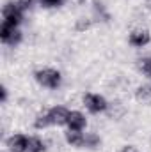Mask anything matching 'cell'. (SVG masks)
Returning a JSON list of instances; mask_svg holds the SVG:
<instances>
[{
    "label": "cell",
    "instance_id": "obj_16",
    "mask_svg": "<svg viewBox=\"0 0 151 152\" xmlns=\"http://www.w3.org/2000/svg\"><path fill=\"white\" fill-rule=\"evenodd\" d=\"M38 2L44 9H57V7H62L66 0H38Z\"/></svg>",
    "mask_w": 151,
    "mask_h": 152
},
{
    "label": "cell",
    "instance_id": "obj_21",
    "mask_svg": "<svg viewBox=\"0 0 151 152\" xmlns=\"http://www.w3.org/2000/svg\"><path fill=\"white\" fill-rule=\"evenodd\" d=\"M146 7L151 11V0H146Z\"/></svg>",
    "mask_w": 151,
    "mask_h": 152
},
{
    "label": "cell",
    "instance_id": "obj_10",
    "mask_svg": "<svg viewBox=\"0 0 151 152\" xmlns=\"http://www.w3.org/2000/svg\"><path fill=\"white\" fill-rule=\"evenodd\" d=\"M135 99L142 104H151V85H139L135 90Z\"/></svg>",
    "mask_w": 151,
    "mask_h": 152
},
{
    "label": "cell",
    "instance_id": "obj_8",
    "mask_svg": "<svg viewBox=\"0 0 151 152\" xmlns=\"http://www.w3.org/2000/svg\"><path fill=\"white\" fill-rule=\"evenodd\" d=\"M68 115H70V110L66 106H52L48 110V117H50V122L52 126H66L68 122Z\"/></svg>",
    "mask_w": 151,
    "mask_h": 152
},
{
    "label": "cell",
    "instance_id": "obj_2",
    "mask_svg": "<svg viewBox=\"0 0 151 152\" xmlns=\"http://www.w3.org/2000/svg\"><path fill=\"white\" fill-rule=\"evenodd\" d=\"M84 106L87 108V112L93 115H100V113H107V110H109V101L103 97V96H100V94H94V92H87V94H84Z\"/></svg>",
    "mask_w": 151,
    "mask_h": 152
},
{
    "label": "cell",
    "instance_id": "obj_4",
    "mask_svg": "<svg viewBox=\"0 0 151 152\" xmlns=\"http://www.w3.org/2000/svg\"><path fill=\"white\" fill-rule=\"evenodd\" d=\"M0 41H2V44L14 48V46H18L23 41V34H21L20 27H13V25H7V23H2L0 25Z\"/></svg>",
    "mask_w": 151,
    "mask_h": 152
},
{
    "label": "cell",
    "instance_id": "obj_11",
    "mask_svg": "<svg viewBox=\"0 0 151 152\" xmlns=\"http://www.w3.org/2000/svg\"><path fill=\"white\" fill-rule=\"evenodd\" d=\"M46 151V143L39 138V136H29V145L25 152H44Z\"/></svg>",
    "mask_w": 151,
    "mask_h": 152
},
{
    "label": "cell",
    "instance_id": "obj_9",
    "mask_svg": "<svg viewBox=\"0 0 151 152\" xmlns=\"http://www.w3.org/2000/svg\"><path fill=\"white\" fill-rule=\"evenodd\" d=\"M64 140L68 145L75 147V149H85V133L84 131H66L64 133Z\"/></svg>",
    "mask_w": 151,
    "mask_h": 152
},
{
    "label": "cell",
    "instance_id": "obj_17",
    "mask_svg": "<svg viewBox=\"0 0 151 152\" xmlns=\"http://www.w3.org/2000/svg\"><path fill=\"white\" fill-rule=\"evenodd\" d=\"M16 4L20 5V9H21L23 12H27V11H30V9L34 7L36 0H16Z\"/></svg>",
    "mask_w": 151,
    "mask_h": 152
},
{
    "label": "cell",
    "instance_id": "obj_15",
    "mask_svg": "<svg viewBox=\"0 0 151 152\" xmlns=\"http://www.w3.org/2000/svg\"><path fill=\"white\" fill-rule=\"evenodd\" d=\"M139 69L148 76V78H151V55H150V57H144V58H141V60H139Z\"/></svg>",
    "mask_w": 151,
    "mask_h": 152
},
{
    "label": "cell",
    "instance_id": "obj_19",
    "mask_svg": "<svg viewBox=\"0 0 151 152\" xmlns=\"http://www.w3.org/2000/svg\"><path fill=\"white\" fill-rule=\"evenodd\" d=\"M91 27V20H87V21H84V18L76 23V30H87Z\"/></svg>",
    "mask_w": 151,
    "mask_h": 152
},
{
    "label": "cell",
    "instance_id": "obj_5",
    "mask_svg": "<svg viewBox=\"0 0 151 152\" xmlns=\"http://www.w3.org/2000/svg\"><path fill=\"white\" fill-rule=\"evenodd\" d=\"M128 42L133 48H144V46H148L151 42L150 30L148 28H135V30H132L130 36H128Z\"/></svg>",
    "mask_w": 151,
    "mask_h": 152
},
{
    "label": "cell",
    "instance_id": "obj_12",
    "mask_svg": "<svg viewBox=\"0 0 151 152\" xmlns=\"http://www.w3.org/2000/svg\"><path fill=\"white\" fill-rule=\"evenodd\" d=\"M93 12H94L96 18H100V21H109V20H110V14L107 12L105 5H103L101 2H98V0L93 2Z\"/></svg>",
    "mask_w": 151,
    "mask_h": 152
},
{
    "label": "cell",
    "instance_id": "obj_6",
    "mask_svg": "<svg viewBox=\"0 0 151 152\" xmlns=\"http://www.w3.org/2000/svg\"><path fill=\"white\" fill-rule=\"evenodd\" d=\"M66 127L70 131H84L87 127V118L85 115L78 110H70L68 115V122H66Z\"/></svg>",
    "mask_w": 151,
    "mask_h": 152
},
{
    "label": "cell",
    "instance_id": "obj_20",
    "mask_svg": "<svg viewBox=\"0 0 151 152\" xmlns=\"http://www.w3.org/2000/svg\"><path fill=\"white\" fill-rule=\"evenodd\" d=\"M121 152H139V151H137L135 147H132V145H128V147H124V149H123Z\"/></svg>",
    "mask_w": 151,
    "mask_h": 152
},
{
    "label": "cell",
    "instance_id": "obj_18",
    "mask_svg": "<svg viewBox=\"0 0 151 152\" xmlns=\"http://www.w3.org/2000/svg\"><path fill=\"white\" fill-rule=\"evenodd\" d=\"M7 97H9V90H7L5 85H2V87H0V101L5 104V103H7Z\"/></svg>",
    "mask_w": 151,
    "mask_h": 152
},
{
    "label": "cell",
    "instance_id": "obj_14",
    "mask_svg": "<svg viewBox=\"0 0 151 152\" xmlns=\"http://www.w3.org/2000/svg\"><path fill=\"white\" fill-rule=\"evenodd\" d=\"M101 145V138L96 133H85V149H98Z\"/></svg>",
    "mask_w": 151,
    "mask_h": 152
},
{
    "label": "cell",
    "instance_id": "obj_1",
    "mask_svg": "<svg viewBox=\"0 0 151 152\" xmlns=\"http://www.w3.org/2000/svg\"><path fill=\"white\" fill-rule=\"evenodd\" d=\"M34 80L38 81V85L44 87V88H50V90H57L62 85V75H61V71H57L53 67L38 69L34 73Z\"/></svg>",
    "mask_w": 151,
    "mask_h": 152
},
{
    "label": "cell",
    "instance_id": "obj_13",
    "mask_svg": "<svg viewBox=\"0 0 151 152\" xmlns=\"http://www.w3.org/2000/svg\"><path fill=\"white\" fill-rule=\"evenodd\" d=\"M52 126V122H50V117H48V112H43V113H39L36 118H34V127L36 129H46V127H50Z\"/></svg>",
    "mask_w": 151,
    "mask_h": 152
},
{
    "label": "cell",
    "instance_id": "obj_7",
    "mask_svg": "<svg viewBox=\"0 0 151 152\" xmlns=\"http://www.w3.org/2000/svg\"><path fill=\"white\" fill-rule=\"evenodd\" d=\"M9 152H25L27 145H29V136L27 134H21V133H16V134H11L5 142Z\"/></svg>",
    "mask_w": 151,
    "mask_h": 152
},
{
    "label": "cell",
    "instance_id": "obj_3",
    "mask_svg": "<svg viewBox=\"0 0 151 152\" xmlns=\"http://www.w3.org/2000/svg\"><path fill=\"white\" fill-rule=\"evenodd\" d=\"M23 14L25 12L20 9V5L16 2H5L2 7V23L20 27L23 23Z\"/></svg>",
    "mask_w": 151,
    "mask_h": 152
}]
</instances>
